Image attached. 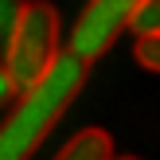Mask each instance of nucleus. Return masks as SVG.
I'll return each mask as SVG.
<instances>
[{
    "label": "nucleus",
    "instance_id": "39448f33",
    "mask_svg": "<svg viewBox=\"0 0 160 160\" xmlns=\"http://www.w3.org/2000/svg\"><path fill=\"white\" fill-rule=\"evenodd\" d=\"M129 31L137 39H160V0H137L129 16Z\"/></svg>",
    "mask_w": 160,
    "mask_h": 160
},
{
    "label": "nucleus",
    "instance_id": "f257e3e1",
    "mask_svg": "<svg viewBox=\"0 0 160 160\" xmlns=\"http://www.w3.org/2000/svg\"><path fill=\"white\" fill-rule=\"evenodd\" d=\"M86 74H90V62L62 51L51 62V70L31 90H23L20 102L12 106V113L0 121V160H31L35 156V148L51 137L59 117L82 94Z\"/></svg>",
    "mask_w": 160,
    "mask_h": 160
},
{
    "label": "nucleus",
    "instance_id": "423d86ee",
    "mask_svg": "<svg viewBox=\"0 0 160 160\" xmlns=\"http://www.w3.org/2000/svg\"><path fill=\"white\" fill-rule=\"evenodd\" d=\"M23 4H28V0H0V43H8V35L16 31Z\"/></svg>",
    "mask_w": 160,
    "mask_h": 160
},
{
    "label": "nucleus",
    "instance_id": "0eeeda50",
    "mask_svg": "<svg viewBox=\"0 0 160 160\" xmlns=\"http://www.w3.org/2000/svg\"><path fill=\"white\" fill-rule=\"evenodd\" d=\"M133 59H137L145 70L160 74V39H137V51H133Z\"/></svg>",
    "mask_w": 160,
    "mask_h": 160
},
{
    "label": "nucleus",
    "instance_id": "6e6552de",
    "mask_svg": "<svg viewBox=\"0 0 160 160\" xmlns=\"http://www.w3.org/2000/svg\"><path fill=\"white\" fill-rule=\"evenodd\" d=\"M12 98V82H8V74H4V67H0V106Z\"/></svg>",
    "mask_w": 160,
    "mask_h": 160
},
{
    "label": "nucleus",
    "instance_id": "f03ea898",
    "mask_svg": "<svg viewBox=\"0 0 160 160\" xmlns=\"http://www.w3.org/2000/svg\"><path fill=\"white\" fill-rule=\"evenodd\" d=\"M59 39H62V16L51 0H28L20 12V23L4 43V74L12 82V94H23L51 70L59 59Z\"/></svg>",
    "mask_w": 160,
    "mask_h": 160
},
{
    "label": "nucleus",
    "instance_id": "20e7f679",
    "mask_svg": "<svg viewBox=\"0 0 160 160\" xmlns=\"http://www.w3.org/2000/svg\"><path fill=\"white\" fill-rule=\"evenodd\" d=\"M51 160H113V137L106 129H98V125H86Z\"/></svg>",
    "mask_w": 160,
    "mask_h": 160
},
{
    "label": "nucleus",
    "instance_id": "7ed1b4c3",
    "mask_svg": "<svg viewBox=\"0 0 160 160\" xmlns=\"http://www.w3.org/2000/svg\"><path fill=\"white\" fill-rule=\"evenodd\" d=\"M133 8L137 0H90L70 28V55H78L82 62L102 59L121 39V31H129Z\"/></svg>",
    "mask_w": 160,
    "mask_h": 160
},
{
    "label": "nucleus",
    "instance_id": "1a4fd4ad",
    "mask_svg": "<svg viewBox=\"0 0 160 160\" xmlns=\"http://www.w3.org/2000/svg\"><path fill=\"white\" fill-rule=\"evenodd\" d=\"M113 160H141V156H113Z\"/></svg>",
    "mask_w": 160,
    "mask_h": 160
}]
</instances>
